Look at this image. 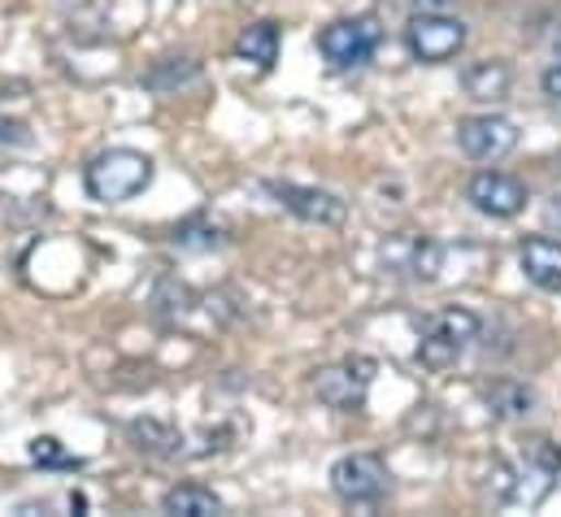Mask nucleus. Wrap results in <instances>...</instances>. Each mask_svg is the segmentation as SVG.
Listing matches in <instances>:
<instances>
[{
  "mask_svg": "<svg viewBox=\"0 0 561 517\" xmlns=\"http://www.w3.org/2000/svg\"><path fill=\"white\" fill-rule=\"evenodd\" d=\"M161 509L174 517H218L222 514V496L201 487V483H179L161 496Z\"/></svg>",
  "mask_w": 561,
  "mask_h": 517,
  "instance_id": "nucleus-13",
  "label": "nucleus"
},
{
  "mask_svg": "<svg viewBox=\"0 0 561 517\" xmlns=\"http://www.w3.org/2000/svg\"><path fill=\"white\" fill-rule=\"evenodd\" d=\"M127 435H131V444L148 452V457H161V461H170V457H187V439H183V430H174L170 422H161V417H136L131 426H127Z\"/></svg>",
  "mask_w": 561,
  "mask_h": 517,
  "instance_id": "nucleus-12",
  "label": "nucleus"
},
{
  "mask_svg": "<svg viewBox=\"0 0 561 517\" xmlns=\"http://www.w3.org/2000/svg\"><path fill=\"white\" fill-rule=\"evenodd\" d=\"M266 192L279 200L283 209H291L296 218L318 222V227H340V222L348 218V205H344L335 192H322V187H300V183H266Z\"/></svg>",
  "mask_w": 561,
  "mask_h": 517,
  "instance_id": "nucleus-8",
  "label": "nucleus"
},
{
  "mask_svg": "<svg viewBox=\"0 0 561 517\" xmlns=\"http://www.w3.org/2000/svg\"><path fill=\"white\" fill-rule=\"evenodd\" d=\"M192 79H201V61H192V57H165V61H157V66L144 74V88H152V92H174V88H183V83H192Z\"/></svg>",
  "mask_w": 561,
  "mask_h": 517,
  "instance_id": "nucleus-16",
  "label": "nucleus"
},
{
  "mask_svg": "<svg viewBox=\"0 0 561 517\" xmlns=\"http://www.w3.org/2000/svg\"><path fill=\"white\" fill-rule=\"evenodd\" d=\"M379 39H383L379 18H340V22L322 26L318 48H322V57H327L331 66L348 70V66H366V61L375 57Z\"/></svg>",
  "mask_w": 561,
  "mask_h": 517,
  "instance_id": "nucleus-2",
  "label": "nucleus"
},
{
  "mask_svg": "<svg viewBox=\"0 0 561 517\" xmlns=\"http://www.w3.org/2000/svg\"><path fill=\"white\" fill-rule=\"evenodd\" d=\"M236 57L240 61H253L262 70H271L279 61V26L275 22H253L240 39H236Z\"/></svg>",
  "mask_w": 561,
  "mask_h": 517,
  "instance_id": "nucleus-14",
  "label": "nucleus"
},
{
  "mask_svg": "<svg viewBox=\"0 0 561 517\" xmlns=\"http://www.w3.org/2000/svg\"><path fill=\"white\" fill-rule=\"evenodd\" d=\"M540 83H545V92H549L553 101H561V61L553 66V70H545V79H540Z\"/></svg>",
  "mask_w": 561,
  "mask_h": 517,
  "instance_id": "nucleus-23",
  "label": "nucleus"
},
{
  "mask_svg": "<svg viewBox=\"0 0 561 517\" xmlns=\"http://www.w3.org/2000/svg\"><path fill=\"white\" fill-rule=\"evenodd\" d=\"M383 265L392 269V274H410V278H435L439 274V244L435 240H426V235H392L388 244H383Z\"/></svg>",
  "mask_w": 561,
  "mask_h": 517,
  "instance_id": "nucleus-9",
  "label": "nucleus"
},
{
  "mask_svg": "<svg viewBox=\"0 0 561 517\" xmlns=\"http://www.w3.org/2000/svg\"><path fill=\"white\" fill-rule=\"evenodd\" d=\"M174 244L183 253H214V249L227 244V227L222 222H209V218H192V222H183L174 231Z\"/></svg>",
  "mask_w": 561,
  "mask_h": 517,
  "instance_id": "nucleus-17",
  "label": "nucleus"
},
{
  "mask_svg": "<svg viewBox=\"0 0 561 517\" xmlns=\"http://www.w3.org/2000/svg\"><path fill=\"white\" fill-rule=\"evenodd\" d=\"M553 218L561 222V196H553Z\"/></svg>",
  "mask_w": 561,
  "mask_h": 517,
  "instance_id": "nucleus-25",
  "label": "nucleus"
},
{
  "mask_svg": "<svg viewBox=\"0 0 561 517\" xmlns=\"http://www.w3.org/2000/svg\"><path fill=\"white\" fill-rule=\"evenodd\" d=\"M461 357V344H453V340H444L439 331H426L419 344V361L426 370H448L453 361Z\"/></svg>",
  "mask_w": 561,
  "mask_h": 517,
  "instance_id": "nucleus-21",
  "label": "nucleus"
},
{
  "mask_svg": "<svg viewBox=\"0 0 561 517\" xmlns=\"http://www.w3.org/2000/svg\"><path fill=\"white\" fill-rule=\"evenodd\" d=\"M35 135L26 123H18V118H0V148H26Z\"/></svg>",
  "mask_w": 561,
  "mask_h": 517,
  "instance_id": "nucleus-22",
  "label": "nucleus"
},
{
  "mask_svg": "<svg viewBox=\"0 0 561 517\" xmlns=\"http://www.w3.org/2000/svg\"><path fill=\"white\" fill-rule=\"evenodd\" d=\"M461 88H466V96L479 101V105H501V101L510 96V88H514V70H510L505 61H474V66H466V74H461Z\"/></svg>",
  "mask_w": 561,
  "mask_h": 517,
  "instance_id": "nucleus-10",
  "label": "nucleus"
},
{
  "mask_svg": "<svg viewBox=\"0 0 561 517\" xmlns=\"http://www.w3.org/2000/svg\"><path fill=\"white\" fill-rule=\"evenodd\" d=\"M483 400H488V409L496 417H527L536 409V391L527 388V383H514V379L492 383V388L483 391Z\"/></svg>",
  "mask_w": 561,
  "mask_h": 517,
  "instance_id": "nucleus-15",
  "label": "nucleus"
},
{
  "mask_svg": "<svg viewBox=\"0 0 561 517\" xmlns=\"http://www.w3.org/2000/svg\"><path fill=\"white\" fill-rule=\"evenodd\" d=\"M331 492L348 505H375L388 492V461L375 452H348L331 466Z\"/></svg>",
  "mask_w": 561,
  "mask_h": 517,
  "instance_id": "nucleus-4",
  "label": "nucleus"
},
{
  "mask_svg": "<svg viewBox=\"0 0 561 517\" xmlns=\"http://www.w3.org/2000/svg\"><path fill=\"white\" fill-rule=\"evenodd\" d=\"M553 53L561 57V26H558V35H553Z\"/></svg>",
  "mask_w": 561,
  "mask_h": 517,
  "instance_id": "nucleus-26",
  "label": "nucleus"
},
{
  "mask_svg": "<svg viewBox=\"0 0 561 517\" xmlns=\"http://www.w3.org/2000/svg\"><path fill=\"white\" fill-rule=\"evenodd\" d=\"M470 205L488 218H518L527 209V187L514 179V174H501V170H479L466 187Z\"/></svg>",
  "mask_w": 561,
  "mask_h": 517,
  "instance_id": "nucleus-7",
  "label": "nucleus"
},
{
  "mask_svg": "<svg viewBox=\"0 0 561 517\" xmlns=\"http://www.w3.org/2000/svg\"><path fill=\"white\" fill-rule=\"evenodd\" d=\"M426 331H439L444 340H453V344H470V340H479V331H483V322H479V313H470V309H439L431 322H426Z\"/></svg>",
  "mask_w": 561,
  "mask_h": 517,
  "instance_id": "nucleus-18",
  "label": "nucleus"
},
{
  "mask_svg": "<svg viewBox=\"0 0 561 517\" xmlns=\"http://www.w3.org/2000/svg\"><path fill=\"white\" fill-rule=\"evenodd\" d=\"M31 461L39 466V470H79L83 466V457H75V452H66L61 448V439H53V435H39V439H31Z\"/></svg>",
  "mask_w": 561,
  "mask_h": 517,
  "instance_id": "nucleus-20",
  "label": "nucleus"
},
{
  "mask_svg": "<svg viewBox=\"0 0 561 517\" xmlns=\"http://www.w3.org/2000/svg\"><path fill=\"white\" fill-rule=\"evenodd\" d=\"M405 44L426 66L453 61L466 48V22L448 13H414V22L405 26Z\"/></svg>",
  "mask_w": 561,
  "mask_h": 517,
  "instance_id": "nucleus-5",
  "label": "nucleus"
},
{
  "mask_svg": "<svg viewBox=\"0 0 561 517\" xmlns=\"http://www.w3.org/2000/svg\"><path fill=\"white\" fill-rule=\"evenodd\" d=\"M457 143L470 161H501L518 148V127L501 114H479L457 123Z\"/></svg>",
  "mask_w": 561,
  "mask_h": 517,
  "instance_id": "nucleus-6",
  "label": "nucleus"
},
{
  "mask_svg": "<svg viewBox=\"0 0 561 517\" xmlns=\"http://www.w3.org/2000/svg\"><path fill=\"white\" fill-rule=\"evenodd\" d=\"M148 183H152V161L144 152H136V148H105L83 170V187L101 205L136 200Z\"/></svg>",
  "mask_w": 561,
  "mask_h": 517,
  "instance_id": "nucleus-1",
  "label": "nucleus"
},
{
  "mask_svg": "<svg viewBox=\"0 0 561 517\" xmlns=\"http://www.w3.org/2000/svg\"><path fill=\"white\" fill-rule=\"evenodd\" d=\"M410 4H414L419 13H439V9H448L453 0H410Z\"/></svg>",
  "mask_w": 561,
  "mask_h": 517,
  "instance_id": "nucleus-24",
  "label": "nucleus"
},
{
  "mask_svg": "<svg viewBox=\"0 0 561 517\" xmlns=\"http://www.w3.org/2000/svg\"><path fill=\"white\" fill-rule=\"evenodd\" d=\"M152 305H157L161 318H187L192 305H196V296H192L187 283H179V278H161V287L152 291Z\"/></svg>",
  "mask_w": 561,
  "mask_h": 517,
  "instance_id": "nucleus-19",
  "label": "nucleus"
},
{
  "mask_svg": "<svg viewBox=\"0 0 561 517\" xmlns=\"http://www.w3.org/2000/svg\"><path fill=\"white\" fill-rule=\"evenodd\" d=\"M375 383V361L370 357H348V361H335V366H322L313 375V395L327 404V409H362L366 404V391Z\"/></svg>",
  "mask_w": 561,
  "mask_h": 517,
  "instance_id": "nucleus-3",
  "label": "nucleus"
},
{
  "mask_svg": "<svg viewBox=\"0 0 561 517\" xmlns=\"http://www.w3.org/2000/svg\"><path fill=\"white\" fill-rule=\"evenodd\" d=\"M523 274L545 291H561V240L549 235L523 240Z\"/></svg>",
  "mask_w": 561,
  "mask_h": 517,
  "instance_id": "nucleus-11",
  "label": "nucleus"
}]
</instances>
